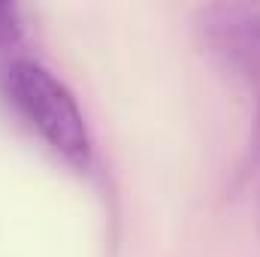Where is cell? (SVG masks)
Wrapping results in <instances>:
<instances>
[{
	"mask_svg": "<svg viewBox=\"0 0 260 257\" xmlns=\"http://www.w3.org/2000/svg\"><path fill=\"white\" fill-rule=\"evenodd\" d=\"M3 91L18 115L64 160L85 170L91 164V133L73 91L30 58H15L3 73Z\"/></svg>",
	"mask_w": 260,
	"mask_h": 257,
	"instance_id": "cell-1",
	"label": "cell"
},
{
	"mask_svg": "<svg viewBox=\"0 0 260 257\" xmlns=\"http://www.w3.org/2000/svg\"><path fill=\"white\" fill-rule=\"evenodd\" d=\"M197 34L203 46L236 73L260 79V6L215 3L197 12Z\"/></svg>",
	"mask_w": 260,
	"mask_h": 257,
	"instance_id": "cell-2",
	"label": "cell"
},
{
	"mask_svg": "<svg viewBox=\"0 0 260 257\" xmlns=\"http://www.w3.org/2000/svg\"><path fill=\"white\" fill-rule=\"evenodd\" d=\"M21 43V15L15 3L0 0V49H12Z\"/></svg>",
	"mask_w": 260,
	"mask_h": 257,
	"instance_id": "cell-3",
	"label": "cell"
}]
</instances>
